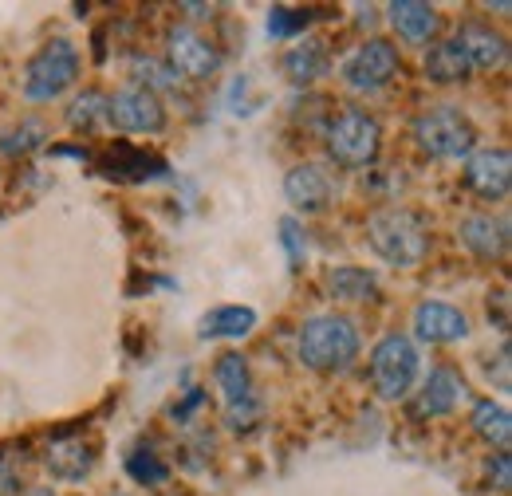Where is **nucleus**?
Returning <instances> with one entry per match:
<instances>
[{"label": "nucleus", "instance_id": "16", "mask_svg": "<svg viewBox=\"0 0 512 496\" xmlns=\"http://www.w3.org/2000/svg\"><path fill=\"white\" fill-rule=\"evenodd\" d=\"M284 193H288V201L296 205V209H304V213H323L327 209V201H331V178L323 174L320 166H312V162H304V166H296L288 178H284Z\"/></svg>", "mask_w": 512, "mask_h": 496}, {"label": "nucleus", "instance_id": "26", "mask_svg": "<svg viewBox=\"0 0 512 496\" xmlns=\"http://www.w3.org/2000/svg\"><path fill=\"white\" fill-rule=\"evenodd\" d=\"M44 142V123H36V119H24V123L16 126L4 142H0V150L8 154V158H16V154H32L36 146Z\"/></svg>", "mask_w": 512, "mask_h": 496}, {"label": "nucleus", "instance_id": "3", "mask_svg": "<svg viewBox=\"0 0 512 496\" xmlns=\"http://www.w3.org/2000/svg\"><path fill=\"white\" fill-rule=\"evenodd\" d=\"M79 75V52L71 40H52L44 44L28 67H24V99L32 103H48L56 95H64Z\"/></svg>", "mask_w": 512, "mask_h": 496}, {"label": "nucleus", "instance_id": "24", "mask_svg": "<svg viewBox=\"0 0 512 496\" xmlns=\"http://www.w3.org/2000/svg\"><path fill=\"white\" fill-rule=\"evenodd\" d=\"M473 430L485 437L489 445H509L512 437V418L505 406H497V402H477L473 406Z\"/></svg>", "mask_w": 512, "mask_h": 496}, {"label": "nucleus", "instance_id": "25", "mask_svg": "<svg viewBox=\"0 0 512 496\" xmlns=\"http://www.w3.org/2000/svg\"><path fill=\"white\" fill-rule=\"evenodd\" d=\"M67 123L75 126V130H91V126L107 123V99L95 95V91L79 95V99L71 103V111H67Z\"/></svg>", "mask_w": 512, "mask_h": 496}, {"label": "nucleus", "instance_id": "23", "mask_svg": "<svg viewBox=\"0 0 512 496\" xmlns=\"http://www.w3.org/2000/svg\"><path fill=\"white\" fill-rule=\"evenodd\" d=\"M469 71H473V67H469V60H465V52H461L457 40H442V44L426 56V75H430L434 83H465Z\"/></svg>", "mask_w": 512, "mask_h": 496}, {"label": "nucleus", "instance_id": "8", "mask_svg": "<svg viewBox=\"0 0 512 496\" xmlns=\"http://www.w3.org/2000/svg\"><path fill=\"white\" fill-rule=\"evenodd\" d=\"M394 75H398V48L386 44V40L363 44L351 60L343 63V79H347L355 91H379Z\"/></svg>", "mask_w": 512, "mask_h": 496}, {"label": "nucleus", "instance_id": "31", "mask_svg": "<svg viewBox=\"0 0 512 496\" xmlns=\"http://www.w3.org/2000/svg\"><path fill=\"white\" fill-rule=\"evenodd\" d=\"M28 496H56V493H52V489H32Z\"/></svg>", "mask_w": 512, "mask_h": 496}, {"label": "nucleus", "instance_id": "6", "mask_svg": "<svg viewBox=\"0 0 512 496\" xmlns=\"http://www.w3.org/2000/svg\"><path fill=\"white\" fill-rule=\"evenodd\" d=\"M371 378H375L379 398H386V402L406 398V390L418 378V351H414V343L406 335H386L383 343L375 347V355H371Z\"/></svg>", "mask_w": 512, "mask_h": 496}, {"label": "nucleus", "instance_id": "19", "mask_svg": "<svg viewBox=\"0 0 512 496\" xmlns=\"http://www.w3.org/2000/svg\"><path fill=\"white\" fill-rule=\"evenodd\" d=\"M390 24L402 40L410 44H426L438 32V8L418 4V0H394L390 4Z\"/></svg>", "mask_w": 512, "mask_h": 496}, {"label": "nucleus", "instance_id": "17", "mask_svg": "<svg viewBox=\"0 0 512 496\" xmlns=\"http://www.w3.org/2000/svg\"><path fill=\"white\" fill-rule=\"evenodd\" d=\"M461 245L477 252L481 260H497L509 248V221L501 217H469L461 225Z\"/></svg>", "mask_w": 512, "mask_h": 496}, {"label": "nucleus", "instance_id": "27", "mask_svg": "<svg viewBox=\"0 0 512 496\" xmlns=\"http://www.w3.org/2000/svg\"><path fill=\"white\" fill-rule=\"evenodd\" d=\"M127 473L138 481V485H162L170 473H166V465L154 457V453H146V449H134L127 457Z\"/></svg>", "mask_w": 512, "mask_h": 496}, {"label": "nucleus", "instance_id": "18", "mask_svg": "<svg viewBox=\"0 0 512 496\" xmlns=\"http://www.w3.org/2000/svg\"><path fill=\"white\" fill-rule=\"evenodd\" d=\"M457 44H461V52H465L469 67H481V71L501 67L505 56H509L505 36H497V32H493V28H485V24H469V28H461Z\"/></svg>", "mask_w": 512, "mask_h": 496}, {"label": "nucleus", "instance_id": "5", "mask_svg": "<svg viewBox=\"0 0 512 496\" xmlns=\"http://www.w3.org/2000/svg\"><path fill=\"white\" fill-rule=\"evenodd\" d=\"M414 142L430 158H461V154L473 150L477 130H473V123L457 107H430L414 123Z\"/></svg>", "mask_w": 512, "mask_h": 496}, {"label": "nucleus", "instance_id": "4", "mask_svg": "<svg viewBox=\"0 0 512 496\" xmlns=\"http://www.w3.org/2000/svg\"><path fill=\"white\" fill-rule=\"evenodd\" d=\"M379 146H383V126L367 111H343L327 130V154L347 170L371 166L379 158Z\"/></svg>", "mask_w": 512, "mask_h": 496}, {"label": "nucleus", "instance_id": "21", "mask_svg": "<svg viewBox=\"0 0 512 496\" xmlns=\"http://www.w3.org/2000/svg\"><path fill=\"white\" fill-rule=\"evenodd\" d=\"M327 67H331V60H327V48L320 40H304L284 56V75L292 83H316L327 75Z\"/></svg>", "mask_w": 512, "mask_h": 496}, {"label": "nucleus", "instance_id": "10", "mask_svg": "<svg viewBox=\"0 0 512 496\" xmlns=\"http://www.w3.org/2000/svg\"><path fill=\"white\" fill-rule=\"evenodd\" d=\"M465 186L489 201L505 197L512 186V158L509 150H477L465 166Z\"/></svg>", "mask_w": 512, "mask_h": 496}, {"label": "nucleus", "instance_id": "13", "mask_svg": "<svg viewBox=\"0 0 512 496\" xmlns=\"http://www.w3.org/2000/svg\"><path fill=\"white\" fill-rule=\"evenodd\" d=\"M217 382L225 390V402H229V422H249L256 414L253 402V378H249V363L241 355H221L217 359Z\"/></svg>", "mask_w": 512, "mask_h": 496}, {"label": "nucleus", "instance_id": "2", "mask_svg": "<svg viewBox=\"0 0 512 496\" xmlns=\"http://www.w3.org/2000/svg\"><path fill=\"white\" fill-rule=\"evenodd\" d=\"M367 237H371V248L383 256L386 264H394V268H414L430 252L426 225L414 213H406V209H383V213H375L367 221Z\"/></svg>", "mask_w": 512, "mask_h": 496}, {"label": "nucleus", "instance_id": "29", "mask_svg": "<svg viewBox=\"0 0 512 496\" xmlns=\"http://www.w3.org/2000/svg\"><path fill=\"white\" fill-rule=\"evenodd\" d=\"M280 233H284L280 241H284V248H288V260H292V264H300V260H304V252H308L304 237H300V225L288 217V221H280Z\"/></svg>", "mask_w": 512, "mask_h": 496}, {"label": "nucleus", "instance_id": "9", "mask_svg": "<svg viewBox=\"0 0 512 496\" xmlns=\"http://www.w3.org/2000/svg\"><path fill=\"white\" fill-rule=\"evenodd\" d=\"M170 63H174V71L178 75H186V79H209L213 71H217V48L201 36V32H193V28H174L170 32Z\"/></svg>", "mask_w": 512, "mask_h": 496}, {"label": "nucleus", "instance_id": "15", "mask_svg": "<svg viewBox=\"0 0 512 496\" xmlns=\"http://www.w3.org/2000/svg\"><path fill=\"white\" fill-rule=\"evenodd\" d=\"M414 331L426 343H457V339L469 335V319L457 308H449V304L426 300V304H418V311H414Z\"/></svg>", "mask_w": 512, "mask_h": 496}, {"label": "nucleus", "instance_id": "30", "mask_svg": "<svg viewBox=\"0 0 512 496\" xmlns=\"http://www.w3.org/2000/svg\"><path fill=\"white\" fill-rule=\"evenodd\" d=\"M489 481L497 485V493H509V485H512V461H509V453H497V461H489Z\"/></svg>", "mask_w": 512, "mask_h": 496}, {"label": "nucleus", "instance_id": "11", "mask_svg": "<svg viewBox=\"0 0 512 496\" xmlns=\"http://www.w3.org/2000/svg\"><path fill=\"white\" fill-rule=\"evenodd\" d=\"M465 394H469L465 390V378L453 371V367H438V371H430V378L422 382V394L414 402V414L418 418H442V414L461 406Z\"/></svg>", "mask_w": 512, "mask_h": 496}, {"label": "nucleus", "instance_id": "14", "mask_svg": "<svg viewBox=\"0 0 512 496\" xmlns=\"http://www.w3.org/2000/svg\"><path fill=\"white\" fill-rule=\"evenodd\" d=\"M44 465H48V473L56 481H83L95 469V445L75 434L56 437L48 445V453H44Z\"/></svg>", "mask_w": 512, "mask_h": 496}, {"label": "nucleus", "instance_id": "22", "mask_svg": "<svg viewBox=\"0 0 512 496\" xmlns=\"http://www.w3.org/2000/svg\"><path fill=\"white\" fill-rule=\"evenodd\" d=\"M256 327L253 308H213L201 319V339H245Z\"/></svg>", "mask_w": 512, "mask_h": 496}, {"label": "nucleus", "instance_id": "28", "mask_svg": "<svg viewBox=\"0 0 512 496\" xmlns=\"http://www.w3.org/2000/svg\"><path fill=\"white\" fill-rule=\"evenodd\" d=\"M308 24H312L308 8H272L268 12V36H292V32H300Z\"/></svg>", "mask_w": 512, "mask_h": 496}, {"label": "nucleus", "instance_id": "12", "mask_svg": "<svg viewBox=\"0 0 512 496\" xmlns=\"http://www.w3.org/2000/svg\"><path fill=\"white\" fill-rule=\"evenodd\" d=\"M99 170H103L107 178H119V182H150V178L170 174V166H166L162 158H154V154H146V150H134L127 142L111 146V150L99 158Z\"/></svg>", "mask_w": 512, "mask_h": 496}, {"label": "nucleus", "instance_id": "7", "mask_svg": "<svg viewBox=\"0 0 512 496\" xmlns=\"http://www.w3.org/2000/svg\"><path fill=\"white\" fill-rule=\"evenodd\" d=\"M107 119L127 134H158L166 126V111L150 87H123L115 99H107Z\"/></svg>", "mask_w": 512, "mask_h": 496}, {"label": "nucleus", "instance_id": "20", "mask_svg": "<svg viewBox=\"0 0 512 496\" xmlns=\"http://www.w3.org/2000/svg\"><path fill=\"white\" fill-rule=\"evenodd\" d=\"M327 288H331V296L343 300V304H371V300H379V280H375V272L355 268V264L335 268V272L327 276Z\"/></svg>", "mask_w": 512, "mask_h": 496}, {"label": "nucleus", "instance_id": "1", "mask_svg": "<svg viewBox=\"0 0 512 496\" xmlns=\"http://www.w3.org/2000/svg\"><path fill=\"white\" fill-rule=\"evenodd\" d=\"M359 355V331L343 315H316L300 327V359L312 371H347Z\"/></svg>", "mask_w": 512, "mask_h": 496}]
</instances>
